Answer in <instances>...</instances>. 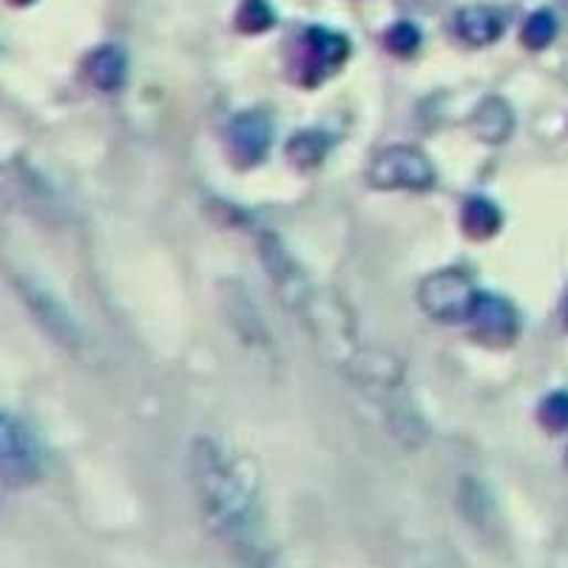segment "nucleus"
<instances>
[{
	"mask_svg": "<svg viewBox=\"0 0 568 568\" xmlns=\"http://www.w3.org/2000/svg\"><path fill=\"white\" fill-rule=\"evenodd\" d=\"M191 483L208 526L236 560L248 566L273 560L256 475L242 457L211 438H199L191 446Z\"/></svg>",
	"mask_w": 568,
	"mask_h": 568,
	"instance_id": "f257e3e1",
	"label": "nucleus"
},
{
	"mask_svg": "<svg viewBox=\"0 0 568 568\" xmlns=\"http://www.w3.org/2000/svg\"><path fill=\"white\" fill-rule=\"evenodd\" d=\"M43 475V455L23 421L0 410V483L23 490Z\"/></svg>",
	"mask_w": 568,
	"mask_h": 568,
	"instance_id": "f03ea898",
	"label": "nucleus"
},
{
	"mask_svg": "<svg viewBox=\"0 0 568 568\" xmlns=\"http://www.w3.org/2000/svg\"><path fill=\"white\" fill-rule=\"evenodd\" d=\"M370 182L387 191H423L435 182V171L418 148L396 146L372 159Z\"/></svg>",
	"mask_w": 568,
	"mask_h": 568,
	"instance_id": "7ed1b4c3",
	"label": "nucleus"
},
{
	"mask_svg": "<svg viewBox=\"0 0 568 568\" xmlns=\"http://www.w3.org/2000/svg\"><path fill=\"white\" fill-rule=\"evenodd\" d=\"M18 293L23 298V304L29 307V313L34 316V322L46 330V336H52L63 347L77 350L80 344H83V330H80V324L74 322L66 304L60 302L49 287L32 282V278H20Z\"/></svg>",
	"mask_w": 568,
	"mask_h": 568,
	"instance_id": "20e7f679",
	"label": "nucleus"
},
{
	"mask_svg": "<svg viewBox=\"0 0 568 568\" xmlns=\"http://www.w3.org/2000/svg\"><path fill=\"white\" fill-rule=\"evenodd\" d=\"M418 298H421V307L432 318L457 322V318L470 316V304L475 298V291L470 287V278L461 276L457 271H443L423 278Z\"/></svg>",
	"mask_w": 568,
	"mask_h": 568,
	"instance_id": "39448f33",
	"label": "nucleus"
},
{
	"mask_svg": "<svg viewBox=\"0 0 568 568\" xmlns=\"http://www.w3.org/2000/svg\"><path fill=\"white\" fill-rule=\"evenodd\" d=\"M466 322L472 324L477 338L495 344H512L520 330L515 307L495 293H475Z\"/></svg>",
	"mask_w": 568,
	"mask_h": 568,
	"instance_id": "423d86ee",
	"label": "nucleus"
},
{
	"mask_svg": "<svg viewBox=\"0 0 568 568\" xmlns=\"http://www.w3.org/2000/svg\"><path fill=\"white\" fill-rule=\"evenodd\" d=\"M228 148L231 157H236L242 166H253L259 159H265L271 148V123L259 112H245L231 119L228 126Z\"/></svg>",
	"mask_w": 568,
	"mask_h": 568,
	"instance_id": "0eeeda50",
	"label": "nucleus"
},
{
	"mask_svg": "<svg viewBox=\"0 0 568 568\" xmlns=\"http://www.w3.org/2000/svg\"><path fill=\"white\" fill-rule=\"evenodd\" d=\"M506 18L492 7H466L455 14L457 38L470 46H490L503 34Z\"/></svg>",
	"mask_w": 568,
	"mask_h": 568,
	"instance_id": "6e6552de",
	"label": "nucleus"
},
{
	"mask_svg": "<svg viewBox=\"0 0 568 568\" xmlns=\"http://www.w3.org/2000/svg\"><path fill=\"white\" fill-rule=\"evenodd\" d=\"M88 77L103 92H117L126 80V54L117 46H103L88 57Z\"/></svg>",
	"mask_w": 568,
	"mask_h": 568,
	"instance_id": "1a4fd4ad",
	"label": "nucleus"
},
{
	"mask_svg": "<svg viewBox=\"0 0 568 568\" xmlns=\"http://www.w3.org/2000/svg\"><path fill=\"white\" fill-rule=\"evenodd\" d=\"M307 49H311V57L316 60L318 69L338 66L350 54V43L341 34L330 32V29H311L307 32Z\"/></svg>",
	"mask_w": 568,
	"mask_h": 568,
	"instance_id": "9d476101",
	"label": "nucleus"
},
{
	"mask_svg": "<svg viewBox=\"0 0 568 568\" xmlns=\"http://www.w3.org/2000/svg\"><path fill=\"white\" fill-rule=\"evenodd\" d=\"M463 228H466V233L475 239L492 236V233H497V228H501V211H497V206L492 199H470L466 208H463Z\"/></svg>",
	"mask_w": 568,
	"mask_h": 568,
	"instance_id": "9b49d317",
	"label": "nucleus"
},
{
	"mask_svg": "<svg viewBox=\"0 0 568 568\" xmlns=\"http://www.w3.org/2000/svg\"><path fill=\"white\" fill-rule=\"evenodd\" d=\"M475 128L483 139H492V143H497V139H503V137H509V132H512L509 106L501 103V99H490V103H483L481 112L475 114Z\"/></svg>",
	"mask_w": 568,
	"mask_h": 568,
	"instance_id": "f8f14e48",
	"label": "nucleus"
},
{
	"mask_svg": "<svg viewBox=\"0 0 568 568\" xmlns=\"http://www.w3.org/2000/svg\"><path fill=\"white\" fill-rule=\"evenodd\" d=\"M557 34V18L549 9H537L529 14L526 27H523V43L529 49H546Z\"/></svg>",
	"mask_w": 568,
	"mask_h": 568,
	"instance_id": "ddd939ff",
	"label": "nucleus"
},
{
	"mask_svg": "<svg viewBox=\"0 0 568 568\" xmlns=\"http://www.w3.org/2000/svg\"><path fill=\"white\" fill-rule=\"evenodd\" d=\"M236 23L242 32H265L273 27V9L267 7V0H245L239 7Z\"/></svg>",
	"mask_w": 568,
	"mask_h": 568,
	"instance_id": "4468645a",
	"label": "nucleus"
},
{
	"mask_svg": "<svg viewBox=\"0 0 568 568\" xmlns=\"http://www.w3.org/2000/svg\"><path fill=\"white\" fill-rule=\"evenodd\" d=\"M540 423L551 432L568 430V392H551L540 403Z\"/></svg>",
	"mask_w": 568,
	"mask_h": 568,
	"instance_id": "2eb2a0df",
	"label": "nucleus"
},
{
	"mask_svg": "<svg viewBox=\"0 0 568 568\" xmlns=\"http://www.w3.org/2000/svg\"><path fill=\"white\" fill-rule=\"evenodd\" d=\"M287 154H291V159H296L298 166H316L324 154V146L316 134H296V139L291 143Z\"/></svg>",
	"mask_w": 568,
	"mask_h": 568,
	"instance_id": "dca6fc26",
	"label": "nucleus"
},
{
	"mask_svg": "<svg viewBox=\"0 0 568 568\" xmlns=\"http://www.w3.org/2000/svg\"><path fill=\"white\" fill-rule=\"evenodd\" d=\"M421 43V32H418L412 23H396V27L387 32V46L398 54H412Z\"/></svg>",
	"mask_w": 568,
	"mask_h": 568,
	"instance_id": "f3484780",
	"label": "nucleus"
},
{
	"mask_svg": "<svg viewBox=\"0 0 568 568\" xmlns=\"http://www.w3.org/2000/svg\"><path fill=\"white\" fill-rule=\"evenodd\" d=\"M562 318H566V324H568V293H566V298H562Z\"/></svg>",
	"mask_w": 568,
	"mask_h": 568,
	"instance_id": "a211bd4d",
	"label": "nucleus"
},
{
	"mask_svg": "<svg viewBox=\"0 0 568 568\" xmlns=\"http://www.w3.org/2000/svg\"><path fill=\"white\" fill-rule=\"evenodd\" d=\"M14 7H27V3H34V0H12Z\"/></svg>",
	"mask_w": 568,
	"mask_h": 568,
	"instance_id": "6ab92c4d",
	"label": "nucleus"
}]
</instances>
